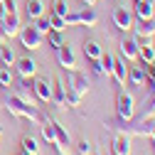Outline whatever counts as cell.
<instances>
[{"label": "cell", "mask_w": 155, "mask_h": 155, "mask_svg": "<svg viewBox=\"0 0 155 155\" xmlns=\"http://www.w3.org/2000/svg\"><path fill=\"white\" fill-rule=\"evenodd\" d=\"M37 150H40L37 140L30 138V135H25V138H22V153H25V155H37Z\"/></svg>", "instance_id": "obj_26"}, {"label": "cell", "mask_w": 155, "mask_h": 155, "mask_svg": "<svg viewBox=\"0 0 155 155\" xmlns=\"http://www.w3.org/2000/svg\"><path fill=\"white\" fill-rule=\"evenodd\" d=\"M101 54H104L101 42H96V40H86L84 42V57L86 59H101Z\"/></svg>", "instance_id": "obj_17"}, {"label": "cell", "mask_w": 155, "mask_h": 155, "mask_svg": "<svg viewBox=\"0 0 155 155\" xmlns=\"http://www.w3.org/2000/svg\"><path fill=\"white\" fill-rule=\"evenodd\" d=\"M22 155H25V153H22Z\"/></svg>", "instance_id": "obj_41"}, {"label": "cell", "mask_w": 155, "mask_h": 155, "mask_svg": "<svg viewBox=\"0 0 155 155\" xmlns=\"http://www.w3.org/2000/svg\"><path fill=\"white\" fill-rule=\"evenodd\" d=\"M150 138H153V143H155V126H153V130H150Z\"/></svg>", "instance_id": "obj_38"}, {"label": "cell", "mask_w": 155, "mask_h": 155, "mask_svg": "<svg viewBox=\"0 0 155 155\" xmlns=\"http://www.w3.org/2000/svg\"><path fill=\"white\" fill-rule=\"evenodd\" d=\"M81 3H84V5H89V8H94V5H96V0H81Z\"/></svg>", "instance_id": "obj_36"}, {"label": "cell", "mask_w": 155, "mask_h": 155, "mask_svg": "<svg viewBox=\"0 0 155 155\" xmlns=\"http://www.w3.org/2000/svg\"><path fill=\"white\" fill-rule=\"evenodd\" d=\"M42 15H45V3L42 0H27V17L30 20H37Z\"/></svg>", "instance_id": "obj_21"}, {"label": "cell", "mask_w": 155, "mask_h": 155, "mask_svg": "<svg viewBox=\"0 0 155 155\" xmlns=\"http://www.w3.org/2000/svg\"><path fill=\"white\" fill-rule=\"evenodd\" d=\"M101 67H104V74L113 71V57L111 54H101Z\"/></svg>", "instance_id": "obj_31"}, {"label": "cell", "mask_w": 155, "mask_h": 155, "mask_svg": "<svg viewBox=\"0 0 155 155\" xmlns=\"http://www.w3.org/2000/svg\"><path fill=\"white\" fill-rule=\"evenodd\" d=\"M57 62H59V67H64L67 71H71V69H76V54H74V49L64 42L62 47H57Z\"/></svg>", "instance_id": "obj_7"}, {"label": "cell", "mask_w": 155, "mask_h": 155, "mask_svg": "<svg viewBox=\"0 0 155 155\" xmlns=\"http://www.w3.org/2000/svg\"><path fill=\"white\" fill-rule=\"evenodd\" d=\"M35 27L40 30L42 35H47V32L52 30V27H49V20H45V15H42V17H37V20H35Z\"/></svg>", "instance_id": "obj_32"}, {"label": "cell", "mask_w": 155, "mask_h": 155, "mask_svg": "<svg viewBox=\"0 0 155 155\" xmlns=\"http://www.w3.org/2000/svg\"><path fill=\"white\" fill-rule=\"evenodd\" d=\"M5 15V5H3V0H0V17Z\"/></svg>", "instance_id": "obj_37"}, {"label": "cell", "mask_w": 155, "mask_h": 155, "mask_svg": "<svg viewBox=\"0 0 155 155\" xmlns=\"http://www.w3.org/2000/svg\"><path fill=\"white\" fill-rule=\"evenodd\" d=\"M128 84H130V86H138V89L145 86V64L128 69Z\"/></svg>", "instance_id": "obj_15"}, {"label": "cell", "mask_w": 155, "mask_h": 155, "mask_svg": "<svg viewBox=\"0 0 155 155\" xmlns=\"http://www.w3.org/2000/svg\"><path fill=\"white\" fill-rule=\"evenodd\" d=\"M0 59H3L5 67H12V64H15V52H12V47H10L8 42L0 47Z\"/></svg>", "instance_id": "obj_24"}, {"label": "cell", "mask_w": 155, "mask_h": 155, "mask_svg": "<svg viewBox=\"0 0 155 155\" xmlns=\"http://www.w3.org/2000/svg\"><path fill=\"white\" fill-rule=\"evenodd\" d=\"M0 140H3V126H0Z\"/></svg>", "instance_id": "obj_39"}, {"label": "cell", "mask_w": 155, "mask_h": 155, "mask_svg": "<svg viewBox=\"0 0 155 155\" xmlns=\"http://www.w3.org/2000/svg\"><path fill=\"white\" fill-rule=\"evenodd\" d=\"M145 118H155V91L148 94V99L143 104V113L138 116V121H145Z\"/></svg>", "instance_id": "obj_20"}, {"label": "cell", "mask_w": 155, "mask_h": 155, "mask_svg": "<svg viewBox=\"0 0 155 155\" xmlns=\"http://www.w3.org/2000/svg\"><path fill=\"white\" fill-rule=\"evenodd\" d=\"M89 62H91V69H94V74H99V76L104 74V67H101V59H89Z\"/></svg>", "instance_id": "obj_34"}, {"label": "cell", "mask_w": 155, "mask_h": 155, "mask_svg": "<svg viewBox=\"0 0 155 155\" xmlns=\"http://www.w3.org/2000/svg\"><path fill=\"white\" fill-rule=\"evenodd\" d=\"M52 101L59 106V108H64V106H67V89H64V84H62V81H57V84L52 86Z\"/></svg>", "instance_id": "obj_19"}, {"label": "cell", "mask_w": 155, "mask_h": 155, "mask_svg": "<svg viewBox=\"0 0 155 155\" xmlns=\"http://www.w3.org/2000/svg\"><path fill=\"white\" fill-rule=\"evenodd\" d=\"M5 99H8V96H5V89L0 86V106H5Z\"/></svg>", "instance_id": "obj_35"}, {"label": "cell", "mask_w": 155, "mask_h": 155, "mask_svg": "<svg viewBox=\"0 0 155 155\" xmlns=\"http://www.w3.org/2000/svg\"><path fill=\"white\" fill-rule=\"evenodd\" d=\"M52 123H54V135H57V140H54V143H57V145H67V148H69V133H67L59 123H57V121H52Z\"/></svg>", "instance_id": "obj_25"}, {"label": "cell", "mask_w": 155, "mask_h": 155, "mask_svg": "<svg viewBox=\"0 0 155 155\" xmlns=\"http://www.w3.org/2000/svg\"><path fill=\"white\" fill-rule=\"evenodd\" d=\"M42 138L49 143V145H54V140H57V135H54V123H52V118H42Z\"/></svg>", "instance_id": "obj_22"}, {"label": "cell", "mask_w": 155, "mask_h": 155, "mask_svg": "<svg viewBox=\"0 0 155 155\" xmlns=\"http://www.w3.org/2000/svg\"><path fill=\"white\" fill-rule=\"evenodd\" d=\"M64 22H67V27H94L96 22H99V15L94 12V8L86 5L79 12H67Z\"/></svg>", "instance_id": "obj_2"}, {"label": "cell", "mask_w": 155, "mask_h": 155, "mask_svg": "<svg viewBox=\"0 0 155 155\" xmlns=\"http://www.w3.org/2000/svg\"><path fill=\"white\" fill-rule=\"evenodd\" d=\"M45 40H47V45H49L52 49H57V47L64 45V35H62V30H49V32L45 35Z\"/></svg>", "instance_id": "obj_23"}, {"label": "cell", "mask_w": 155, "mask_h": 155, "mask_svg": "<svg viewBox=\"0 0 155 155\" xmlns=\"http://www.w3.org/2000/svg\"><path fill=\"white\" fill-rule=\"evenodd\" d=\"M15 96H17V99H22L25 104H30V106H37V104H40V101H37V96H35V91H32V84H30L27 79L20 81V86L15 89Z\"/></svg>", "instance_id": "obj_13"}, {"label": "cell", "mask_w": 155, "mask_h": 155, "mask_svg": "<svg viewBox=\"0 0 155 155\" xmlns=\"http://www.w3.org/2000/svg\"><path fill=\"white\" fill-rule=\"evenodd\" d=\"M67 89L76 91V94H79L81 99H84V96L89 94V89H91V84H89V79H86V74L71 69V71H69V76H67Z\"/></svg>", "instance_id": "obj_5"}, {"label": "cell", "mask_w": 155, "mask_h": 155, "mask_svg": "<svg viewBox=\"0 0 155 155\" xmlns=\"http://www.w3.org/2000/svg\"><path fill=\"white\" fill-rule=\"evenodd\" d=\"M3 30H5V37L10 40V37H15L17 32H20V15L17 12H5L3 15Z\"/></svg>", "instance_id": "obj_11"}, {"label": "cell", "mask_w": 155, "mask_h": 155, "mask_svg": "<svg viewBox=\"0 0 155 155\" xmlns=\"http://www.w3.org/2000/svg\"><path fill=\"white\" fill-rule=\"evenodd\" d=\"M133 15L138 20H150L155 17V3L153 0H133Z\"/></svg>", "instance_id": "obj_8"}, {"label": "cell", "mask_w": 155, "mask_h": 155, "mask_svg": "<svg viewBox=\"0 0 155 155\" xmlns=\"http://www.w3.org/2000/svg\"><path fill=\"white\" fill-rule=\"evenodd\" d=\"M113 79L118 81L121 86H126L128 84V69H126V62H121V59H113Z\"/></svg>", "instance_id": "obj_18"}, {"label": "cell", "mask_w": 155, "mask_h": 155, "mask_svg": "<svg viewBox=\"0 0 155 155\" xmlns=\"http://www.w3.org/2000/svg\"><path fill=\"white\" fill-rule=\"evenodd\" d=\"M67 89V86H64ZM81 104V96L79 94H76V91H71V89H67V106H71V108H76V106H79Z\"/></svg>", "instance_id": "obj_30"}, {"label": "cell", "mask_w": 155, "mask_h": 155, "mask_svg": "<svg viewBox=\"0 0 155 155\" xmlns=\"http://www.w3.org/2000/svg\"><path fill=\"white\" fill-rule=\"evenodd\" d=\"M116 116L123 118V121H130L135 116V101H133V96L128 91H121L118 99H116Z\"/></svg>", "instance_id": "obj_4"}, {"label": "cell", "mask_w": 155, "mask_h": 155, "mask_svg": "<svg viewBox=\"0 0 155 155\" xmlns=\"http://www.w3.org/2000/svg\"><path fill=\"white\" fill-rule=\"evenodd\" d=\"M47 20H49V27H52V30H64V27H67L64 17H62V15H57V12H49Z\"/></svg>", "instance_id": "obj_27"}, {"label": "cell", "mask_w": 155, "mask_h": 155, "mask_svg": "<svg viewBox=\"0 0 155 155\" xmlns=\"http://www.w3.org/2000/svg\"><path fill=\"white\" fill-rule=\"evenodd\" d=\"M133 30H135V37H155V17L133 22Z\"/></svg>", "instance_id": "obj_14"}, {"label": "cell", "mask_w": 155, "mask_h": 155, "mask_svg": "<svg viewBox=\"0 0 155 155\" xmlns=\"http://www.w3.org/2000/svg\"><path fill=\"white\" fill-rule=\"evenodd\" d=\"M10 84H12V71H10L8 67H0V86L8 89Z\"/></svg>", "instance_id": "obj_28"}, {"label": "cell", "mask_w": 155, "mask_h": 155, "mask_svg": "<svg viewBox=\"0 0 155 155\" xmlns=\"http://www.w3.org/2000/svg\"><path fill=\"white\" fill-rule=\"evenodd\" d=\"M111 155H130V138L123 133H116L111 140Z\"/></svg>", "instance_id": "obj_12"}, {"label": "cell", "mask_w": 155, "mask_h": 155, "mask_svg": "<svg viewBox=\"0 0 155 155\" xmlns=\"http://www.w3.org/2000/svg\"><path fill=\"white\" fill-rule=\"evenodd\" d=\"M5 108H8V113L17 116V118H27L30 123H42V116H40V111H37V106L25 104L22 99H17L15 94L5 99Z\"/></svg>", "instance_id": "obj_1"}, {"label": "cell", "mask_w": 155, "mask_h": 155, "mask_svg": "<svg viewBox=\"0 0 155 155\" xmlns=\"http://www.w3.org/2000/svg\"><path fill=\"white\" fill-rule=\"evenodd\" d=\"M76 150H79L81 155H91V150H94V148H91V143H89V140L84 138V140H79V145H76Z\"/></svg>", "instance_id": "obj_33"}, {"label": "cell", "mask_w": 155, "mask_h": 155, "mask_svg": "<svg viewBox=\"0 0 155 155\" xmlns=\"http://www.w3.org/2000/svg\"><path fill=\"white\" fill-rule=\"evenodd\" d=\"M113 22H116V27H118V30L128 32V30H133L135 15H133V10H130V8H126V5H118V8L113 10Z\"/></svg>", "instance_id": "obj_6"}, {"label": "cell", "mask_w": 155, "mask_h": 155, "mask_svg": "<svg viewBox=\"0 0 155 155\" xmlns=\"http://www.w3.org/2000/svg\"><path fill=\"white\" fill-rule=\"evenodd\" d=\"M17 37H20V42H22V47H27V49H40L42 45H45V35L37 30L35 25H27V27H22L20 32H17Z\"/></svg>", "instance_id": "obj_3"}, {"label": "cell", "mask_w": 155, "mask_h": 155, "mask_svg": "<svg viewBox=\"0 0 155 155\" xmlns=\"http://www.w3.org/2000/svg\"><path fill=\"white\" fill-rule=\"evenodd\" d=\"M15 69H17V74H20L22 79H32L37 74V62L32 57H22V59H15Z\"/></svg>", "instance_id": "obj_10"}, {"label": "cell", "mask_w": 155, "mask_h": 155, "mask_svg": "<svg viewBox=\"0 0 155 155\" xmlns=\"http://www.w3.org/2000/svg\"><path fill=\"white\" fill-rule=\"evenodd\" d=\"M153 148H155V143H153Z\"/></svg>", "instance_id": "obj_40"}, {"label": "cell", "mask_w": 155, "mask_h": 155, "mask_svg": "<svg viewBox=\"0 0 155 155\" xmlns=\"http://www.w3.org/2000/svg\"><path fill=\"white\" fill-rule=\"evenodd\" d=\"M32 91L37 96V101H52V84H49V79H45V76H37V79L32 81Z\"/></svg>", "instance_id": "obj_9"}, {"label": "cell", "mask_w": 155, "mask_h": 155, "mask_svg": "<svg viewBox=\"0 0 155 155\" xmlns=\"http://www.w3.org/2000/svg\"><path fill=\"white\" fill-rule=\"evenodd\" d=\"M49 12H57V15H67L69 12V5H67V0H54V3H52V10Z\"/></svg>", "instance_id": "obj_29"}, {"label": "cell", "mask_w": 155, "mask_h": 155, "mask_svg": "<svg viewBox=\"0 0 155 155\" xmlns=\"http://www.w3.org/2000/svg\"><path fill=\"white\" fill-rule=\"evenodd\" d=\"M121 54H123V59H128V62H135L138 59V42L135 40H121Z\"/></svg>", "instance_id": "obj_16"}]
</instances>
